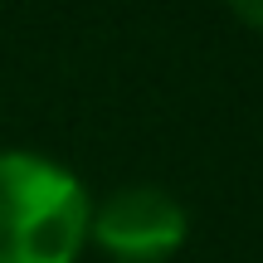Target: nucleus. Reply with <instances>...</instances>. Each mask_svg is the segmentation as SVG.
Listing matches in <instances>:
<instances>
[{"label":"nucleus","instance_id":"obj_1","mask_svg":"<svg viewBox=\"0 0 263 263\" xmlns=\"http://www.w3.org/2000/svg\"><path fill=\"white\" fill-rule=\"evenodd\" d=\"M93 200L68 166L0 151V263H73L88 244Z\"/></svg>","mask_w":263,"mask_h":263},{"label":"nucleus","instance_id":"obj_2","mask_svg":"<svg viewBox=\"0 0 263 263\" xmlns=\"http://www.w3.org/2000/svg\"><path fill=\"white\" fill-rule=\"evenodd\" d=\"M190 219L176 195L156 185H127L112 190L88 215V239L117 263H166L185 244Z\"/></svg>","mask_w":263,"mask_h":263},{"label":"nucleus","instance_id":"obj_3","mask_svg":"<svg viewBox=\"0 0 263 263\" xmlns=\"http://www.w3.org/2000/svg\"><path fill=\"white\" fill-rule=\"evenodd\" d=\"M224 5L234 10L249 29H258V34H263V0H224Z\"/></svg>","mask_w":263,"mask_h":263}]
</instances>
